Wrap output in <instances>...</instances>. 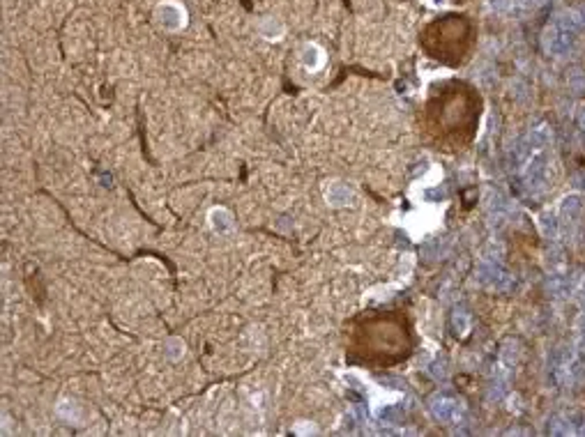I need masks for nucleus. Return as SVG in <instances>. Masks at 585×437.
Listing matches in <instances>:
<instances>
[{
	"instance_id": "nucleus-1",
	"label": "nucleus",
	"mask_w": 585,
	"mask_h": 437,
	"mask_svg": "<svg viewBox=\"0 0 585 437\" xmlns=\"http://www.w3.org/2000/svg\"><path fill=\"white\" fill-rule=\"evenodd\" d=\"M155 21L159 28H164L168 33H177L187 28L190 23V14H187V7L177 0H162L155 7Z\"/></svg>"
},
{
	"instance_id": "nucleus-2",
	"label": "nucleus",
	"mask_w": 585,
	"mask_h": 437,
	"mask_svg": "<svg viewBox=\"0 0 585 437\" xmlns=\"http://www.w3.org/2000/svg\"><path fill=\"white\" fill-rule=\"evenodd\" d=\"M429 412L436 421H442V424H459L464 419V403L456 401V398H452L447 394H436L429 401Z\"/></svg>"
},
{
	"instance_id": "nucleus-3",
	"label": "nucleus",
	"mask_w": 585,
	"mask_h": 437,
	"mask_svg": "<svg viewBox=\"0 0 585 437\" xmlns=\"http://www.w3.org/2000/svg\"><path fill=\"white\" fill-rule=\"evenodd\" d=\"M479 281H482L484 286L491 288V290H507L509 286H512V277H509V272L500 262H493V260L482 262V267H479Z\"/></svg>"
},
{
	"instance_id": "nucleus-4",
	"label": "nucleus",
	"mask_w": 585,
	"mask_h": 437,
	"mask_svg": "<svg viewBox=\"0 0 585 437\" xmlns=\"http://www.w3.org/2000/svg\"><path fill=\"white\" fill-rule=\"evenodd\" d=\"M207 223L214 233H231L235 228V216L231 214V210H226V207H212L210 212H207Z\"/></svg>"
},
{
	"instance_id": "nucleus-5",
	"label": "nucleus",
	"mask_w": 585,
	"mask_h": 437,
	"mask_svg": "<svg viewBox=\"0 0 585 437\" xmlns=\"http://www.w3.org/2000/svg\"><path fill=\"white\" fill-rule=\"evenodd\" d=\"M258 33L263 40H268V42H281L286 35V26L277 16H266L258 21Z\"/></svg>"
},
{
	"instance_id": "nucleus-6",
	"label": "nucleus",
	"mask_w": 585,
	"mask_h": 437,
	"mask_svg": "<svg viewBox=\"0 0 585 437\" xmlns=\"http://www.w3.org/2000/svg\"><path fill=\"white\" fill-rule=\"evenodd\" d=\"M325 201L332 207H346L353 203V192L344 182H329L325 187Z\"/></svg>"
},
{
	"instance_id": "nucleus-7",
	"label": "nucleus",
	"mask_w": 585,
	"mask_h": 437,
	"mask_svg": "<svg viewBox=\"0 0 585 437\" xmlns=\"http://www.w3.org/2000/svg\"><path fill=\"white\" fill-rule=\"evenodd\" d=\"M300 60H302V65H305V70L318 72L325 65V53H323V49H320V46L307 44L305 49H302V53H300Z\"/></svg>"
},
{
	"instance_id": "nucleus-8",
	"label": "nucleus",
	"mask_w": 585,
	"mask_h": 437,
	"mask_svg": "<svg viewBox=\"0 0 585 437\" xmlns=\"http://www.w3.org/2000/svg\"><path fill=\"white\" fill-rule=\"evenodd\" d=\"M187 353V345H185V341L182 338H168L166 343H164V357L166 359H171V362H180V359L185 357Z\"/></svg>"
}]
</instances>
